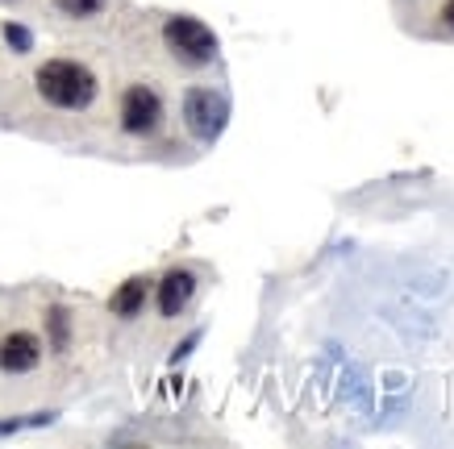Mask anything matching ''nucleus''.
I'll use <instances>...</instances> for the list:
<instances>
[{"label": "nucleus", "mask_w": 454, "mask_h": 449, "mask_svg": "<svg viewBox=\"0 0 454 449\" xmlns=\"http://www.w3.org/2000/svg\"><path fill=\"white\" fill-rule=\"evenodd\" d=\"M34 88H38V96L51 109H63V112L92 109V100L100 92L92 67H83L80 58H46L34 71Z\"/></svg>", "instance_id": "nucleus-1"}, {"label": "nucleus", "mask_w": 454, "mask_h": 449, "mask_svg": "<svg viewBox=\"0 0 454 449\" xmlns=\"http://www.w3.org/2000/svg\"><path fill=\"white\" fill-rule=\"evenodd\" d=\"M163 42L167 50L179 58V63H188V67H205L217 58V34L205 26V21H196L188 13H176L163 21Z\"/></svg>", "instance_id": "nucleus-2"}, {"label": "nucleus", "mask_w": 454, "mask_h": 449, "mask_svg": "<svg viewBox=\"0 0 454 449\" xmlns=\"http://www.w3.org/2000/svg\"><path fill=\"white\" fill-rule=\"evenodd\" d=\"M163 96L154 92L151 83H129L121 92V105H117V121L129 137H151L163 129Z\"/></svg>", "instance_id": "nucleus-3"}, {"label": "nucleus", "mask_w": 454, "mask_h": 449, "mask_svg": "<svg viewBox=\"0 0 454 449\" xmlns=\"http://www.w3.org/2000/svg\"><path fill=\"white\" fill-rule=\"evenodd\" d=\"M225 117H230V105L213 88H192V92L184 96V125L200 142H213L225 129Z\"/></svg>", "instance_id": "nucleus-4"}, {"label": "nucleus", "mask_w": 454, "mask_h": 449, "mask_svg": "<svg viewBox=\"0 0 454 449\" xmlns=\"http://www.w3.org/2000/svg\"><path fill=\"white\" fill-rule=\"evenodd\" d=\"M42 362V337L29 329H13L0 337V370L4 375H29Z\"/></svg>", "instance_id": "nucleus-5"}, {"label": "nucleus", "mask_w": 454, "mask_h": 449, "mask_svg": "<svg viewBox=\"0 0 454 449\" xmlns=\"http://www.w3.org/2000/svg\"><path fill=\"white\" fill-rule=\"evenodd\" d=\"M196 296V275L188 267H171V271L154 283V304H159V316H179Z\"/></svg>", "instance_id": "nucleus-6"}, {"label": "nucleus", "mask_w": 454, "mask_h": 449, "mask_svg": "<svg viewBox=\"0 0 454 449\" xmlns=\"http://www.w3.org/2000/svg\"><path fill=\"white\" fill-rule=\"evenodd\" d=\"M146 299H151V279H146V275H134V279H125L109 296V313L121 316V321H134V316L146 308Z\"/></svg>", "instance_id": "nucleus-7"}, {"label": "nucleus", "mask_w": 454, "mask_h": 449, "mask_svg": "<svg viewBox=\"0 0 454 449\" xmlns=\"http://www.w3.org/2000/svg\"><path fill=\"white\" fill-rule=\"evenodd\" d=\"M46 333H51V350H67V341H71L67 308H51V313H46Z\"/></svg>", "instance_id": "nucleus-8"}, {"label": "nucleus", "mask_w": 454, "mask_h": 449, "mask_svg": "<svg viewBox=\"0 0 454 449\" xmlns=\"http://www.w3.org/2000/svg\"><path fill=\"white\" fill-rule=\"evenodd\" d=\"M105 4L109 0H55V9L63 17H71V21H92V17L105 13Z\"/></svg>", "instance_id": "nucleus-9"}, {"label": "nucleus", "mask_w": 454, "mask_h": 449, "mask_svg": "<svg viewBox=\"0 0 454 449\" xmlns=\"http://www.w3.org/2000/svg\"><path fill=\"white\" fill-rule=\"evenodd\" d=\"M0 34H4V42H9V46H13L17 55H26L29 46H34V38H29V29L13 26V21H4V29H0Z\"/></svg>", "instance_id": "nucleus-10"}, {"label": "nucleus", "mask_w": 454, "mask_h": 449, "mask_svg": "<svg viewBox=\"0 0 454 449\" xmlns=\"http://www.w3.org/2000/svg\"><path fill=\"white\" fill-rule=\"evenodd\" d=\"M442 26L454 29V0H442Z\"/></svg>", "instance_id": "nucleus-11"}]
</instances>
